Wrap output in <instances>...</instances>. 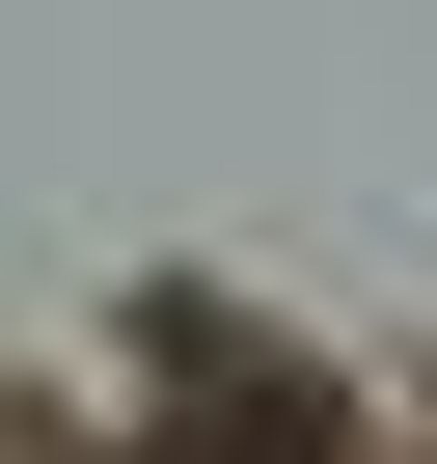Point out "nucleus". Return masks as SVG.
Here are the masks:
<instances>
[{
  "instance_id": "obj_1",
  "label": "nucleus",
  "mask_w": 437,
  "mask_h": 464,
  "mask_svg": "<svg viewBox=\"0 0 437 464\" xmlns=\"http://www.w3.org/2000/svg\"><path fill=\"white\" fill-rule=\"evenodd\" d=\"M164 464H328V437H274V410H218V437H164Z\"/></svg>"
}]
</instances>
